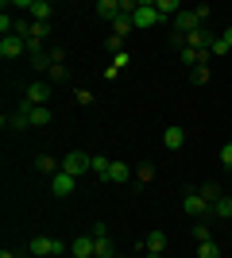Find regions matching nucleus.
<instances>
[{"label": "nucleus", "mask_w": 232, "mask_h": 258, "mask_svg": "<svg viewBox=\"0 0 232 258\" xmlns=\"http://www.w3.org/2000/svg\"><path fill=\"white\" fill-rule=\"evenodd\" d=\"M70 250V243H62V239H51V235H35L31 239V254L35 258H62Z\"/></svg>", "instance_id": "obj_1"}, {"label": "nucleus", "mask_w": 232, "mask_h": 258, "mask_svg": "<svg viewBox=\"0 0 232 258\" xmlns=\"http://www.w3.org/2000/svg\"><path fill=\"white\" fill-rule=\"evenodd\" d=\"M93 258H112L116 254V247H112V239H109V227L105 224H93Z\"/></svg>", "instance_id": "obj_2"}, {"label": "nucleus", "mask_w": 232, "mask_h": 258, "mask_svg": "<svg viewBox=\"0 0 232 258\" xmlns=\"http://www.w3.org/2000/svg\"><path fill=\"white\" fill-rule=\"evenodd\" d=\"M159 20H163V16H159V8H155V0H140V8H135V16H132L135 27L147 31V27H155Z\"/></svg>", "instance_id": "obj_3"}, {"label": "nucleus", "mask_w": 232, "mask_h": 258, "mask_svg": "<svg viewBox=\"0 0 232 258\" xmlns=\"http://www.w3.org/2000/svg\"><path fill=\"white\" fill-rule=\"evenodd\" d=\"M62 170L74 173V177H81L85 170H93V158H89V154H81V151H70L66 158H62Z\"/></svg>", "instance_id": "obj_4"}, {"label": "nucleus", "mask_w": 232, "mask_h": 258, "mask_svg": "<svg viewBox=\"0 0 232 258\" xmlns=\"http://www.w3.org/2000/svg\"><path fill=\"white\" fill-rule=\"evenodd\" d=\"M23 100L35 104V108H47V100H51V85H47V81H31V85L23 89Z\"/></svg>", "instance_id": "obj_5"}, {"label": "nucleus", "mask_w": 232, "mask_h": 258, "mask_svg": "<svg viewBox=\"0 0 232 258\" xmlns=\"http://www.w3.org/2000/svg\"><path fill=\"white\" fill-rule=\"evenodd\" d=\"M74 189H77V177H74V173L58 170L55 177H51V193H55V197H70Z\"/></svg>", "instance_id": "obj_6"}, {"label": "nucleus", "mask_w": 232, "mask_h": 258, "mask_svg": "<svg viewBox=\"0 0 232 258\" xmlns=\"http://www.w3.org/2000/svg\"><path fill=\"white\" fill-rule=\"evenodd\" d=\"M182 212H186V216H205V212H209V201H205L201 193H194V189H190V193L182 197Z\"/></svg>", "instance_id": "obj_7"}, {"label": "nucleus", "mask_w": 232, "mask_h": 258, "mask_svg": "<svg viewBox=\"0 0 232 258\" xmlns=\"http://www.w3.org/2000/svg\"><path fill=\"white\" fill-rule=\"evenodd\" d=\"M23 50H27V39H20V35H4L0 39V58H20Z\"/></svg>", "instance_id": "obj_8"}, {"label": "nucleus", "mask_w": 232, "mask_h": 258, "mask_svg": "<svg viewBox=\"0 0 232 258\" xmlns=\"http://www.w3.org/2000/svg\"><path fill=\"white\" fill-rule=\"evenodd\" d=\"M182 143H186V131L178 127V123H170V127L163 131V147L166 151H182Z\"/></svg>", "instance_id": "obj_9"}, {"label": "nucleus", "mask_w": 232, "mask_h": 258, "mask_svg": "<svg viewBox=\"0 0 232 258\" xmlns=\"http://www.w3.org/2000/svg\"><path fill=\"white\" fill-rule=\"evenodd\" d=\"M70 254L74 258H93V235H77L70 243Z\"/></svg>", "instance_id": "obj_10"}, {"label": "nucleus", "mask_w": 232, "mask_h": 258, "mask_svg": "<svg viewBox=\"0 0 232 258\" xmlns=\"http://www.w3.org/2000/svg\"><path fill=\"white\" fill-rule=\"evenodd\" d=\"M182 62H186L190 70H198V66L209 62V50H194V46H182Z\"/></svg>", "instance_id": "obj_11"}, {"label": "nucleus", "mask_w": 232, "mask_h": 258, "mask_svg": "<svg viewBox=\"0 0 232 258\" xmlns=\"http://www.w3.org/2000/svg\"><path fill=\"white\" fill-rule=\"evenodd\" d=\"M97 16H101V20H109V23H116V20H120V0H101Z\"/></svg>", "instance_id": "obj_12"}, {"label": "nucleus", "mask_w": 232, "mask_h": 258, "mask_svg": "<svg viewBox=\"0 0 232 258\" xmlns=\"http://www.w3.org/2000/svg\"><path fill=\"white\" fill-rule=\"evenodd\" d=\"M109 181H112V185H124V181H132V166H128V162H112V170H109Z\"/></svg>", "instance_id": "obj_13"}, {"label": "nucleus", "mask_w": 232, "mask_h": 258, "mask_svg": "<svg viewBox=\"0 0 232 258\" xmlns=\"http://www.w3.org/2000/svg\"><path fill=\"white\" fill-rule=\"evenodd\" d=\"M55 16V4H47V0H31V20L35 23H47Z\"/></svg>", "instance_id": "obj_14"}, {"label": "nucleus", "mask_w": 232, "mask_h": 258, "mask_svg": "<svg viewBox=\"0 0 232 258\" xmlns=\"http://www.w3.org/2000/svg\"><path fill=\"white\" fill-rule=\"evenodd\" d=\"M51 66H55L51 62V50H35L31 54V70L35 74H51Z\"/></svg>", "instance_id": "obj_15"}, {"label": "nucleus", "mask_w": 232, "mask_h": 258, "mask_svg": "<svg viewBox=\"0 0 232 258\" xmlns=\"http://www.w3.org/2000/svg\"><path fill=\"white\" fill-rule=\"evenodd\" d=\"M209 212H213V216H221V220H232V197L224 193L221 201H213V205H209Z\"/></svg>", "instance_id": "obj_16"}, {"label": "nucleus", "mask_w": 232, "mask_h": 258, "mask_svg": "<svg viewBox=\"0 0 232 258\" xmlns=\"http://www.w3.org/2000/svg\"><path fill=\"white\" fill-rule=\"evenodd\" d=\"M144 247H147V254H163V250H166V235H163V231H151Z\"/></svg>", "instance_id": "obj_17"}, {"label": "nucleus", "mask_w": 232, "mask_h": 258, "mask_svg": "<svg viewBox=\"0 0 232 258\" xmlns=\"http://www.w3.org/2000/svg\"><path fill=\"white\" fill-rule=\"evenodd\" d=\"M35 166H39V173H51V177L62 170V162H55L51 154H39V162H35Z\"/></svg>", "instance_id": "obj_18"}, {"label": "nucleus", "mask_w": 232, "mask_h": 258, "mask_svg": "<svg viewBox=\"0 0 232 258\" xmlns=\"http://www.w3.org/2000/svg\"><path fill=\"white\" fill-rule=\"evenodd\" d=\"M51 123V108H35L31 104V127H47Z\"/></svg>", "instance_id": "obj_19"}, {"label": "nucleus", "mask_w": 232, "mask_h": 258, "mask_svg": "<svg viewBox=\"0 0 232 258\" xmlns=\"http://www.w3.org/2000/svg\"><path fill=\"white\" fill-rule=\"evenodd\" d=\"M201 197H205V201L213 205V201H221V197H224V189H221L217 181H205V185H201Z\"/></svg>", "instance_id": "obj_20"}, {"label": "nucleus", "mask_w": 232, "mask_h": 258, "mask_svg": "<svg viewBox=\"0 0 232 258\" xmlns=\"http://www.w3.org/2000/svg\"><path fill=\"white\" fill-rule=\"evenodd\" d=\"M109 170H112V158H101L97 154V158H93V173H97L101 181H109Z\"/></svg>", "instance_id": "obj_21"}, {"label": "nucleus", "mask_w": 232, "mask_h": 258, "mask_svg": "<svg viewBox=\"0 0 232 258\" xmlns=\"http://www.w3.org/2000/svg\"><path fill=\"white\" fill-rule=\"evenodd\" d=\"M155 8H159V16H178L182 4H178V0H155Z\"/></svg>", "instance_id": "obj_22"}, {"label": "nucleus", "mask_w": 232, "mask_h": 258, "mask_svg": "<svg viewBox=\"0 0 232 258\" xmlns=\"http://www.w3.org/2000/svg\"><path fill=\"white\" fill-rule=\"evenodd\" d=\"M132 27H135V23H132V16H120V20L112 23V35H116V39H124V35L132 31Z\"/></svg>", "instance_id": "obj_23"}, {"label": "nucleus", "mask_w": 232, "mask_h": 258, "mask_svg": "<svg viewBox=\"0 0 232 258\" xmlns=\"http://www.w3.org/2000/svg\"><path fill=\"white\" fill-rule=\"evenodd\" d=\"M198 258H221V247H217V243H198Z\"/></svg>", "instance_id": "obj_24"}, {"label": "nucleus", "mask_w": 232, "mask_h": 258, "mask_svg": "<svg viewBox=\"0 0 232 258\" xmlns=\"http://www.w3.org/2000/svg\"><path fill=\"white\" fill-rule=\"evenodd\" d=\"M194 239H198V243H209V239H213V227L205 224V220H201V224H194Z\"/></svg>", "instance_id": "obj_25"}, {"label": "nucleus", "mask_w": 232, "mask_h": 258, "mask_svg": "<svg viewBox=\"0 0 232 258\" xmlns=\"http://www.w3.org/2000/svg\"><path fill=\"white\" fill-rule=\"evenodd\" d=\"M47 35H51V27H47V23H35V20H31V39H39V43H43Z\"/></svg>", "instance_id": "obj_26"}, {"label": "nucleus", "mask_w": 232, "mask_h": 258, "mask_svg": "<svg viewBox=\"0 0 232 258\" xmlns=\"http://www.w3.org/2000/svg\"><path fill=\"white\" fill-rule=\"evenodd\" d=\"M190 77H194V85H205V81H209V66H198Z\"/></svg>", "instance_id": "obj_27"}, {"label": "nucleus", "mask_w": 232, "mask_h": 258, "mask_svg": "<svg viewBox=\"0 0 232 258\" xmlns=\"http://www.w3.org/2000/svg\"><path fill=\"white\" fill-rule=\"evenodd\" d=\"M47 77H51V81H66V66H62V62L51 66V74H47Z\"/></svg>", "instance_id": "obj_28"}, {"label": "nucleus", "mask_w": 232, "mask_h": 258, "mask_svg": "<svg viewBox=\"0 0 232 258\" xmlns=\"http://www.w3.org/2000/svg\"><path fill=\"white\" fill-rule=\"evenodd\" d=\"M135 177H140V181H151V177H155V166H151V162H144V166H140V173H135Z\"/></svg>", "instance_id": "obj_29"}, {"label": "nucleus", "mask_w": 232, "mask_h": 258, "mask_svg": "<svg viewBox=\"0 0 232 258\" xmlns=\"http://www.w3.org/2000/svg\"><path fill=\"white\" fill-rule=\"evenodd\" d=\"M221 166H224V170L232 166V143H224V147H221Z\"/></svg>", "instance_id": "obj_30"}, {"label": "nucleus", "mask_w": 232, "mask_h": 258, "mask_svg": "<svg viewBox=\"0 0 232 258\" xmlns=\"http://www.w3.org/2000/svg\"><path fill=\"white\" fill-rule=\"evenodd\" d=\"M128 62H132V54H128V50H120V54H116V62H112V66H116V70H124V66H128Z\"/></svg>", "instance_id": "obj_31"}, {"label": "nucleus", "mask_w": 232, "mask_h": 258, "mask_svg": "<svg viewBox=\"0 0 232 258\" xmlns=\"http://www.w3.org/2000/svg\"><path fill=\"white\" fill-rule=\"evenodd\" d=\"M62 58H66V50H62V46H51V62L58 66V62H62Z\"/></svg>", "instance_id": "obj_32"}, {"label": "nucleus", "mask_w": 232, "mask_h": 258, "mask_svg": "<svg viewBox=\"0 0 232 258\" xmlns=\"http://www.w3.org/2000/svg\"><path fill=\"white\" fill-rule=\"evenodd\" d=\"M217 39L224 43V50H232V27H224V35H217Z\"/></svg>", "instance_id": "obj_33"}, {"label": "nucleus", "mask_w": 232, "mask_h": 258, "mask_svg": "<svg viewBox=\"0 0 232 258\" xmlns=\"http://www.w3.org/2000/svg\"><path fill=\"white\" fill-rule=\"evenodd\" d=\"M0 258H20V254H12V250H0Z\"/></svg>", "instance_id": "obj_34"}, {"label": "nucleus", "mask_w": 232, "mask_h": 258, "mask_svg": "<svg viewBox=\"0 0 232 258\" xmlns=\"http://www.w3.org/2000/svg\"><path fill=\"white\" fill-rule=\"evenodd\" d=\"M147 258H163V254H147Z\"/></svg>", "instance_id": "obj_35"}, {"label": "nucleus", "mask_w": 232, "mask_h": 258, "mask_svg": "<svg viewBox=\"0 0 232 258\" xmlns=\"http://www.w3.org/2000/svg\"><path fill=\"white\" fill-rule=\"evenodd\" d=\"M112 258H120V254H112Z\"/></svg>", "instance_id": "obj_36"}, {"label": "nucleus", "mask_w": 232, "mask_h": 258, "mask_svg": "<svg viewBox=\"0 0 232 258\" xmlns=\"http://www.w3.org/2000/svg\"><path fill=\"white\" fill-rule=\"evenodd\" d=\"M228 197H232V193H228Z\"/></svg>", "instance_id": "obj_37"}]
</instances>
